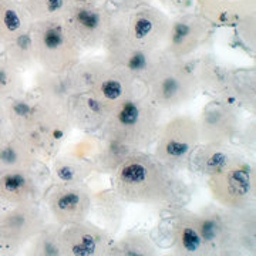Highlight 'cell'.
I'll return each mask as SVG.
<instances>
[{
    "instance_id": "obj_24",
    "label": "cell",
    "mask_w": 256,
    "mask_h": 256,
    "mask_svg": "<svg viewBox=\"0 0 256 256\" xmlns=\"http://www.w3.org/2000/svg\"><path fill=\"white\" fill-rule=\"evenodd\" d=\"M127 212V204L118 196L114 188H104L101 191L92 192V212L96 224L106 229L110 235L118 234Z\"/></svg>"
},
{
    "instance_id": "obj_25",
    "label": "cell",
    "mask_w": 256,
    "mask_h": 256,
    "mask_svg": "<svg viewBox=\"0 0 256 256\" xmlns=\"http://www.w3.org/2000/svg\"><path fill=\"white\" fill-rule=\"evenodd\" d=\"M43 164L28 140L10 132L0 140V172L13 170H33Z\"/></svg>"
},
{
    "instance_id": "obj_12",
    "label": "cell",
    "mask_w": 256,
    "mask_h": 256,
    "mask_svg": "<svg viewBox=\"0 0 256 256\" xmlns=\"http://www.w3.org/2000/svg\"><path fill=\"white\" fill-rule=\"evenodd\" d=\"M214 26L195 10L171 18L164 50L175 58H191L212 36Z\"/></svg>"
},
{
    "instance_id": "obj_43",
    "label": "cell",
    "mask_w": 256,
    "mask_h": 256,
    "mask_svg": "<svg viewBox=\"0 0 256 256\" xmlns=\"http://www.w3.org/2000/svg\"><path fill=\"white\" fill-rule=\"evenodd\" d=\"M108 3L112 9L124 12V13H131L142 6L152 4V0H108Z\"/></svg>"
},
{
    "instance_id": "obj_35",
    "label": "cell",
    "mask_w": 256,
    "mask_h": 256,
    "mask_svg": "<svg viewBox=\"0 0 256 256\" xmlns=\"http://www.w3.org/2000/svg\"><path fill=\"white\" fill-rule=\"evenodd\" d=\"M62 225L57 224L52 218L43 225V228L37 232L33 238L30 239L28 245V255L33 256H62L60 249V230Z\"/></svg>"
},
{
    "instance_id": "obj_4",
    "label": "cell",
    "mask_w": 256,
    "mask_h": 256,
    "mask_svg": "<svg viewBox=\"0 0 256 256\" xmlns=\"http://www.w3.org/2000/svg\"><path fill=\"white\" fill-rule=\"evenodd\" d=\"M36 64L42 70L67 73L82 54V48L68 30L63 18L32 23Z\"/></svg>"
},
{
    "instance_id": "obj_36",
    "label": "cell",
    "mask_w": 256,
    "mask_h": 256,
    "mask_svg": "<svg viewBox=\"0 0 256 256\" xmlns=\"http://www.w3.org/2000/svg\"><path fill=\"white\" fill-rule=\"evenodd\" d=\"M32 28V26H30ZM10 63L13 64L16 68H18L22 73L33 68L36 64L34 58V46H33V36H32V28L20 34L18 38H14L12 43L4 47L2 52Z\"/></svg>"
},
{
    "instance_id": "obj_7",
    "label": "cell",
    "mask_w": 256,
    "mask_h": 256,
    "mask_svg": "<svg viewBox=\"0 0 256 256\" xmlns=\"http://www.w3.org/2000/svg\"><path fill=\"white\" fill-rule=\"evenodd\" d=\"M72 130L67 111L50 106L37 97L30 128L22 137L36 150L43 162H50L63 148Z\"/></svg>"
},
{
    "instance_id": "obj_22",
    "label": "cell",
    "mask_w": 256,
    "mask_h": 256,
    "mask_svg": "<svg viewBox=\"0 0 256 256\" xmlns=\"http://www.w3.org/2000/svg\"><path fill=\"white\" fill-rule=\"evenodd\" d=\"M196 12L214 28H235L256 10V0H196Z\"/></svg>"
},
{
    "instance_id": "obj_31",
    "label": "cell",
    "mask_w": 256,
    "mask_h": 256,
    "mask_svg": "<svg viewBox=\"0 0 256 256\" xmlns=\"http://www.w3.org/2000/svg\"><path fill=\"white\" fill-rule=\"evenodd\" d=\"M37 96L33 92H24L18 96L10 97L4 100V108L8 114L10 132L23 136L32 124L34 107H36Z\"/></svg>"
},
{
    "instance_id": "obj_6",
    "label": "cell",
    "mask_w": 256,
    "mask_h": 256,
    "mask_svg": "<svg viewBox=\"0 0 256 256\" xmlns=\"http://www.w3.org/2000/svg\"><path fill=\"white\" fill-rule=\"evenodd\" d=\"M196 118L190 114H176L162 121L154 142V156L175 171L186 170L190 156L200 144Z\"/></svg>"
},
{
    "instance_id": "obj_41",
    "label": "cell",
    "mask_w": 256,
    "mask_h": 256,
    "mask_svg": "<svg viewBox=\"0 0 256 256\" xmlns=\"http://www.w3.org/2000/svg\"><path fill=\"white\" fill-rule=\"evenodd\" d=\"M236 142L240 150L244 151H250L254 152L255 151L256 146V128H255V118L252 117L250 121L244 122V126L239 131L238 138H236Z\"/></svg>"
},
{
    "instance_id": "obj_21",
    "label": "cell",
    "mask_w": 256,
    "mask_h": 256,
    "mask_svg": "<svg viewBox=\"0 0 256 256\" xmlns=\"http://www.w3.org/2000/svg\"><path fill=\"white\" fill-rule=\"evenodd\" d=\"M232 72L234 68L214 54H205L195 60V77L200 92L215 98L228 100Z\"/></svg>"
},
{
    "instance_id": "obj_46",
    "label": "cell",
    "mask_w": 256,
    "mask_h": 256,
    "mask_svg": "<svg viewBox=\"0 0 256 256\" xmlns=\"http://www.w3.org/2000/svg\"><path fill=\"white\" fill-rule=\"evenodd\" d=\"M8 208H9L8 205H4V204H2V202H0V218H2V215L8 210Z\"/></svg>"
},
{
    "instance_id": "obj_42",
    "label": "cell",
    "mask_w": 256,
    "mask_h": 256,
    "mask_svg": "<svg viewBox=\"0 0 256 256\" xmlns=\"http://www.w3.org/2000/svg\"><path fill=\"white\" fill-rule=\"evenodd\" d=\"M166 12L172 14H180L185 12H192L196 6V0H158Z\"/></svg>"
},
{
    "instance_id": "obj_32",
    "label": "cell",
    "mask_w": 256,
    "mask_h": 256,
    "mask_svg": "<svg viewBox=\"0 0 256 256\" xmlns=\"http://www.w3.org/2000/svg\"><path fill=\"white\" fill-rule=\"evenodd\" d=\"M107 63L102 57H86L80 58L67 72V78L73 94L90 92L94 88L101 73L106 70Z\"/></svg>"
},
{
    "instance_id": "obj_11",
    "label": "cell",
    "mask_w": 256,
    "mask_h": 256,
    "mask_svg": "<svg viewBox=\"0 0 256 256\" xmlns=\"http://www.w3.org/2000/svg\"><path fill=\"white\" fill-rule=\"evenodd\" d=\"M196 122L201 142L232 144L236 141L245 120L242 110L234 102L215 98L204 106Z\"/></svg>"
},
{
    "instance_id": "obj_40",
    "label": "cell",
    "mask_w": 256,
    "mask_h": 256,
    "mask_svg": "<svg viewBox=\"0 0 256 256\" xmlns=\"http://www.w3.org/2000/svg\"><path fill=\"white\" fill-rule=\"evenodd\" d=\"M235 32L242 43L249 48L255 50L256 44V10L246 14L245 18L235 26Z\"/></svg>"
},
{
    "instance_id": "obj_10",
    "label": "cell",
    "mask_w": 256,
    "mask_h": 256,
    "mask_svg": "<svg viewBox=\"0 0 256 256\" xmlns=\"http://www.w3.org/2000/svg\"><path fill=\"white\" fill-rule=\"evenodd\" d=\"M92 198L87 184H52L43 195L50 218L62 226L90 220Z\"/></svg>"
},
{
    "instance_id": "obj_34",
    "label": "cell",
    "mask_w": 256,
    "mask_h": 256,
    "mask_svg": "<svg viewBox=\"0 0 256 256\" xmlns=\"http://www.w3.org/2000/svg\"><path fill=\"white\" fill-rule=\"evenodd\" d=\"M235 220V236L239 255L256 254V210L250 205L242 210H232Z\"/></svg>"
},
{
    "instance_id": "obj_33",
    "label": "cell",
    "mask_w": 256,
    "mask_h": 256,
    "mask_svg": "<svg viewBox=\"0 0 256 256\" xmlns=\"http://www.w3.org/2000/svg\"><path fill=\"white\" fill-rule=\"evenodd\" d=\"M132 152H136V150L131 146L118 142V141H112V140L101 137L100 146L92 160L94 172L114 175V172L124 164V161Z\"/></svg>"
},
{
    "instance_id": "obj_18",
    "label": "cell",
    "mask_w": 256,
    "mask_h": 256,
    "mask_svg": "<svg viewBox=\"0 0 256 256\" xmlns=\"http://www.w3.org/2000/svg\"><path fill=\"white\" fill-rule=\"evenodd\" d=\"M90 92L111 111L121 102L146 92V88L126 67L107 64Z\"/></svg>"
},
{
    "instance_id": "obj_16",
    "label": "cell",
    "mask_w": 256,
    "mask_h": 256,
    "mask_svg": "<svg viewBox=\"0 0 256 256\" xmlns=\"http://www.w3.org/2000/svg\"><path fill=\"white\" fill-rule=\"evenodd\" d=\"M196 212L201 216L204 234L210 248V255H239L232 210H226L212 202V204H206Z\"/></svg>"
},
{
    "instance_id": "obj_15",
    "label": "cell",
    "mask_w": 256,
    "mask_h": 256,
    "mask_svg": "<svg viewBox=\"0 0 256 256\" xmlns=\"http://www.w3.org/2000/svg\"><path fill=\"white\" fill-rule=\"evenodd\" d=\"M44 165L33 170H13L0 172V202L13 206L28 202H42L46 191Z\"/></svg>"
},
{
    "instance_id": "obj_47",
    "label": "cell",
    "mask_w": 256,
    "mask_h": 256,
    "mask_svg": "<svg viewBox=\"0 0 256 256\" xmlns=\"http://www.w3.org/2000/svg\"><path fill=\"white\" fill-rule=\"evenodd\" d=\"M0 2H3V0H0Z\"/></svg>"
},
{
    "instance_id": "obj_3",
    "label": "cell",
    "mask_w": 256,
    "mask_h": 256,
    "mask_svg": "<svg viewBox=\"0 0 256 256\" xmlns=\"http://www.w3.org/2000/svg\"><path fill=\"white\" fill-rule=\"evenodd\" d=\"M162 112L144 92L112 108L98 134L102 138L122 142L136 151H146L156 142L162 124Z\"/></svg>"
},
{
    "instance_id": "obj_8",
    "label": "cell",
    "mask_w": 256,
    "mask_h": 256,
    "mask_svg": "<svg viewBox=\"0 0 256 256\" xmlns=\"http://www.w3.org/2000/svg\"><path fill=\"white\" fill-rule=\"evenodd\" d=\"M48 220L50 215L42 202L9 206L0 218V255L18 254Z\"/></svg>"
},
{
    "instance_id": "obj_29",
    "label": "cell",
    "mask_w": 256,
    "mask_h": 256,
    "mask_svg": "<svg viewBox=\"0 0 256 256\" xmlns=\"http://www.w3.org/2000/svg\"><path fill=\"white\" fill-rule=\"evenodd\" d=\"M228 101L242 111L255 114L256 110V73L254 67L234 68Z\"/></svg>"
},
{
    "instance_id": "obj_20",
    "label": "cell",
    "mask_w": 256,
    "mask_h": 256,
    "mask_svg": "<svg viewBox=\"0 0 256 256\" xmlns=\"http://www.w3.org/2000/svg\"><path fill=\"white\" fill-rule=\"evenodd\" d=\"M242 156L236 150L225 142H200L190 156L186 170L194 175L208 178L216 174L224 166Z\"/></svg>"
},
{
    "instance_id": "obj_23",
    "label": "cell",
    "mask_w": 256,
    "mask_h": 256,
    "mask_svg": "<svg viewBox=\"0 0 256 256\" xmlns=\"http://www.w3.org/2000/svg\"><path fill=\"white\" fill-rule=\"evenodd\" d=\"M128 13L120 10H111L110 20L101 42V48L104 52V62L110 66L124 67L128 56L131 54L132 47L128 42Z\"/></svg>"
},
{
    "instance_id": "obj_19",
    "label": "cell",
    "mask_w": 256,
    "mask_h": 256,
    "mask_svg": "<svg viewBox=\"0 0 256 256\" xmlns=\"http://www.w3.org/2000/svg\"><path fill=\"white\" fill-rule=\"evenodd\" d=\"M110 110L92 92L73 94L68 100L67 117L73 130L82 134H98Z\"/></svg>"
},
{
    "instance_id": "obj_17",
    "label": "cell",
    "mask_w": 256,
    "mask_h": 256,
    "mask_svg": "<svg viewBox=\"0 0 256 256\" xmlns=\"http://www.w3.org/2000/svg\"><path fill=\"white\" fill-rule=\"evenodd\" d=\"M114 236L90 220L66 225L60 230L62 256H104Z\"/></svg>"
},
{
    "instance_id": "obj_1",
    "label": "cell",
    "mask_w": 256,
    "mask_h": 256,
    "mask_svg": "<svg viewBox=\"0 0 256 256\" xmlns=\"http://www.w3.org/2000/svg\"><path fill=\"white\" fill-rule=\"evenodd\" d=\"M111 176V186L126 204L170 210L191 200V190L180 172L148 151L132 152Z\"/></svg>"
},
{
    "instance_id": "obj_14",
    "label": "cell",
    "mask_w": 256,
    "mask_h": 256,
    "mask_svg": "<svg viewBox=\"0 0 256 256\" xmlns=\"http://www.w3.org/2000/svg\"><path fill=\"white\" fill-rule=\"evenodd\" d=\"M112 8L110 3L98 6L70 4L64 22L82 50L101 48V42L108 24Z\"/></svg>"
},
{
    "instance_id": "obj_28",
    "label": "cell",
    "mask_w": 256,
    "mask_h": 256,
    "mask_svg": "<svg viewBox=\"0 0 256 256\" xmlns=\"http://www.w3.org/2000/svg\"><path fill=\"white\" fill-rule=\"evenodd\" d=\"M32 18L18 0L0 2V53L32 26Z\"/></svg>"
},
{
    "instance_id": "obj_37",
    "label": "cell",
    "mask_w": 256,
    "mask_h": 256,
    "mask_svg": "<svg viewBox=\"0 0 256 256\" xmlns=\"http://www.w3.org/2000/svg\"><path fill=\"white\" fill-rule=\"evenodd\" d=\"M32 22L64 18L70 8V0H18Z\"/></svg>"
},
{
    "instance_id": "obj_26",
    "label": "cell",
    "mask_w": 256,
    "mask_h": 256,
    "mask_svg": "<svg viewBox=\"0 0 256 256\" xmlns=\"http://www.w3.org/2000/svg\"><path fill=\"white\" fill-rule=\"evenodd\" d=\"M33 92L40 100L64 111H67L68 100L73 96L67 73H53L42 68L34 74Z\"/></svg>"
},
{
    "instance_id": "obj_5",
    "label": "cell",
    "mask_w": 256,
    "mask_h": 256,
    "mask_svg": "<svg viewBox=\"0 0 256 256\" xmlns=\"http://www.w3.org/2000/svg\"><path fill=\"white\" fill-rule=\"evenodd\" d=\"M206 186L212 201L226 210H242L255 205V165L242 154L216 174L208 176Z\"/></svg>"
},
{
    "instance_id": "obj_38",
    "label": "cell",
    "mask_w": 256,
    "mask_h": 256,
    "mask_svg": "<svg viewBox=\"0 0 256 256\" xmlns=\"http://www.w3.org/2000/svg\"><path fill=\"white\" fill-rule=\"evenodd\" d=\"M24 92L23 73L0 53V100H8Z\"/></svg>"
},
{
    "instance_id": "obj_13",
    "label": "cell",
    "mask_w": 256,
    "mask_h": 256,
    "mask_svg": "<svg viewBox=\"0 0 256 256\" xmlns=\"http://www.w3.org/2000/svg\"><path fill=\"white\" fill-rule=\"evenodd\" d=\"M171 18L164 10L146 4L128 13V42L134 50L156 52L164 48Z\"/></svg>"
},
{
    "instance_id": "obj_27",
    "label": "cell",
    "mask_w": 256,
    "mask_h": 256,
    "mask_svg": "<svg viewBox=\"0 0 256 256\" xmlns=\"http://www.w3.org/2000/svg\"><path fill=\"white\" fill-rule=\"evenodd\" d=\"M48 178L52 184H87L94 174V168L90 161L82 160L62 148L57 156L50 161Z\"/></svg>"
},
{
    "instance_id": "obj_39",
    "label": "cell",
    "mask_w": 256,
    "mask_h": 256,
    "mask_svg": "<svg viewBox=\"0 0 256 256\" xmlns=\"http://www.w3.org/2000/svg\"><path fill=\"white\" fill-rule=\"evenodd\" d=\"M100 144V134H82V137L78 138V140H76V141H73L72 144H68L64 150L68 151L73 156L92 162V156H96V152H97Z\"/></svg>"
},
{
    "instance_id": "obj_9",
    "label": "cell",
    "mask_w": 256,
    "mask_h": 256,
    "mask_svg": "<svg viewBox=\"0 0 256 256\" xmlns=\"http://www.w3.org/2000/svg\"><path fill=\"white\" fill-rule=\"evenodd\" d=\"M164 212L165 235L170 239V246L174 255L210 256L201 216L196 210L175 206L164 210Z\"/></svg>"
},
{
    "instance_id": "obj_30",
    "label": "cell",
    "mask_w": 256,
    "mask_h": 256,
    "mask_svg": "<svg viewBox=\"0 0 256 256\" xmlns=\"http://www.w3.org/2000/svg\"><path fill=\"white\" fill-rule=\"evenodd\" d=\"M160 248L152 236L144 230H131L111 242L104 256H156Z\"/></svg>"
},
{
    "instance_id": "obj_45",
    "label": "cell",
    "mask_w": 256,
    "mask_h": 256,
    "mask_svg": "<svg viewBox=\"0 0 256 256\" xmlns=\"http://www.w3.org/2000/svg\"><path fill=\"white\" fill-rule=\"evenodd\" d=\"M70 3L76 6H98L108 3V0H70Z\"/></svg>"
},
{
    "instance_id": "obj_44",
    "label": "cell",
    "mask_w": 256,
    "mask_h": 256,
    "mask_svg": "<svg viewBox=\"0 0 256 256\" xmlns=\"http://www.w3.org/2000/svg\"><path fill=\"white\" fill-rule=\"evenodd\" d=\"M10 134L9 121H8V114L4 108V102L0 100V140Z\"/></svg>"
},
{
    "instance_id": "obj_2",
    "label": "cell",
    "mask_w": 256,
    "mask_h": 256,
    "mask_svg": "<svg viewBox=\"0 0 256 256\" xmlns=\"http://www.w3.org/2000/svg\"><path fill=\"white\" fill-rule=\"evenodd\" d=\"M142 84L146 96L162 111L175 110L192 101L200 92L195 77V60L175 58L160 48L151 60Z\"/></svg>"
}]
</instances>
